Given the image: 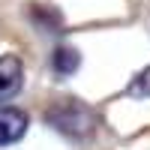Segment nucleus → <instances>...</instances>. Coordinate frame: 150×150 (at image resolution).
Instances as JSON below:
<instances>
[{
	"instance_id": "nucleus-1",
	"label": "nucleus",
	"mask_w": 150,
	"mask_h": 150,
	"mask_svg": "<svg viewBox=\"0 0 150 150\" xmlns=\"http://www.w3.org/2000/svg\"><path fill=\"white\" fill-rule=\"evenodd\" d=\"M45 120L51 123L57 132H63L66 138H75V141H84L87 135L96 129L93 111L84 102H78V99H60V102H54L45 111Z\"/></svg>"
},
{
	"instance_id": "nucleus-2",
	"label": "nucleus",
	"mask_w": 150,
	"mask_h": 150,
	"mask_svg": "<svg viewBox=\"0 0 150 150\" xmlns=\"http://www.w3.org/2000/svg\"><path fill=\"white\" fill-rule=\"evenodd\" d=\"M24 84V63L15 54L0 57V102H9Z\"/></svg>"
},
{
	"instance_id": "nucleus-3",
	"label": "nucleus",
	"mask_w": 150,
	"mask_h": 150,
	"mask_svg": "<svg viewBox=\"0 0 150 150\" xmlns=\"http://www.w3.org/2000/svg\"><path fill=\"white\" fill-rule=\"evenodd\" d=\"M27 132V114L18 108H0V147L15 144Z\"/></svg>"
},
{
	"instance_id": "nucleus-4",
	"label": "nucleus",
	"mask_w": 150,
	"mask_h": 150,
	"mask_svg": "<svg viewBox=\"0 0 150 150\" xmlns=\"http://www.w3.org/2000/svg\"><path fill=\"white\" fill-rule=\"evenodd\" d=\"M51 66H54L57 75H72L81 66V54L75 51V48H57L54 57H51Z\"/></svg>"
},
{
	"instance_id": "nucleus-5",
	"label": "nucleus",
	"mask_w": 150,
	"mask_h": 150,
	"mask_svg": "<svg viewBox=\"0 0 150 150\" xmlns=\"http://www.w3.org/2000/svg\"><path fill=\"white\" fill-rule=\"evenodd\" d=\"M126 93H129L132 99H150V66L141 69V72L132 78V84L126 87Z\"/></svg>"
}]
</instances>
